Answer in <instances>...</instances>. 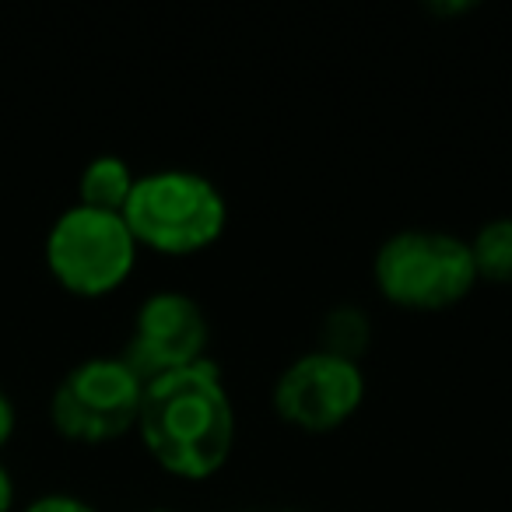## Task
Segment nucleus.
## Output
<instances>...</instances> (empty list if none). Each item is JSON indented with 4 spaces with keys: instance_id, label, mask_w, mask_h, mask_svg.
<instances>
[{
    "instance_id": "obj_1",
    "label": "nucleus",
    "mask_w": 512,
    "mask_h": 512,
    "mask_svg": "<svg viewBox=\"0 0 512 512\" xmlns=\"http://www.w3.org/2000/svg\"><path fill=\"white\" fill-rule=\"evenodd\" d=\"M137 432L169 474L211 477L235 442V411L218 365L204 358L144 383Z\"/></svg>"
},
{
    "instance_id": "obj_2",
    "label": "nucleus",
    "mask_w": 512,
    "mask_h": 512,
    "mask_svg": "<svg viewBox=\"0 0 512 512\" xmlns=\"http://www.w3.org/2000/svg\"><path fill=\"white\" fill-rule=\"evenodd\" d=\"M225 218L228 207L221 190L193 169H158L137 176L123 207V221L137 246L172 256L211 246L225 228Z\"/></svg>"
},
{
    "instance_id": "obj_3",
    "label": "nucleus",
    "mask_w": 512,
    "mask_h": 512,
    "mask_svg": "<svg viewBox=\"0 0 512 512\" xmlns=\"http://www.w3.org/2000/svg\"><path fill=\"white\" fill-rule=\"evenodd\" d=\"M470 242L439 228L393 232L376 253V285L404 309H446L474 288Z\"/></svg>"
},
{
    "instance_id": "obj_4",
    "label": "nucleus",
    "mask_w": 512,
    "mask_h": 512,
    "mask_svg": "<svg viewBox=\"0 0 512 512\" xmlns=\"http://www.w3.org/2000/svg\"><path fill=\"white\" fill-rule=\"evenodd\" d=\"M137 260V239L123 214L74 204L50 225L46 267L74 295H109L130 278Z\"/></svg>"
},
{
    "instance_id": "obj_5",
    "label": "nucleus",
    "mask_w": 512,
    "mask_h": 512,
    "mask_svg": "<svg viewBox=\"0 0 512 512\" xmlns=\"http://www.w3.org/2000/svg\"><path fill=\"white\" fill-rule=\"evenodd\" d=\"M141 397L144 379L120 355L85 358L57 383L50 418L74 442H109L137 428Z\"/></svg>"
},
{
    "instance_id": "obj_6",
    "label": "nucleus",
    "mask_w": 512,
    "mask_h": 512,
    "mask_svg": "<svg viewBox=\"0 0 512 512\" xmlns=\"http://www.w3.org/2000/svg\"><path fill=\"white\" fill-rule=\"evenodd\" d=\"M365 397V376L358 362L316 348L295 358L274 386V407L295 428L330 432L358 411Z\"/></svg>"
},
{
    "instance_id": "obj_7",
    "label": "nucleus",
    "mask_w": 512,
    "mask_h": 512,
    "mask_svg": "<svg viewBox=\"0 0 512 512\" xmlns=\"http://www.w3.org/2000/svg\"><path fill=\"white\" fill-rule=\"evenodd\" d=\"M207 334L211 327L193 295L155 292L137 309L134 330H130V341L120 358L144 383H151L165 372L204 362Z\"/></svg>"
},
{
    "instance_id": "obj_8",
    "label": "nucleus",
    "mask_w": 512,
    "mask_h": 512,
    "mask_svg": "<svg viewBox=\"0 0 512 512\" xmlns=\"http://www.w3.org/2000/svg\"><path fill=\"white\" fill-rule=\"evenodd\" d=\"M137 176L130 172L127 158L120 155H99L85 165L78 179V204L95 207V211H109V214H123L134 190Z\"/></svg>"
},
{
    "instance_id": "obj_9",
    "label": "nucleus",
    "mask_w": 512,
    "mask_h": 512,
    "mask_svg": "<svg viewBox=\"0 0 512 512\" xmlns=\"http://www.w3.org/2000/svg\"><path fill=\"white\" fill-rule=\"evenodd\" d=\"M477 278L509 285L512 281V218H491L481 225V232L470 239Z\"/></svg>"
},
{
    "instance_id": "obj_10",
    "label": "nucleus",
    "mask_w": 512,
    "mask_h": 512,
    "mask_svg": "<svg viewBox=\"0 0 512 512\" xmlns=\"http://www.w3.org/2000/svg\"><path fill=\"white\" fill-rule=\"evenodd\" d=\"M323 334H327V348L323 351L355 362V355L365 348V337H369V320H365V313L358 306H337L323 323Z\"/></svg>"
},
{
    "instance_id": "obj_11",
    "label": "nucleus",
    "mask_w": 512,
    "mask_h": 512,
    "mask_svg": "<svg viewBox=\"0 0 512 512\" xmlns=\"http://www.w3.org/2000/svg\"><path fill=\"white\" fill-rule=\"evenodd\" d=\"M25 512H95L85 498L64 495V491H53V495H39L25 505Z\"/></svg>"
},
{
    "instance_id": "obj_12",
    "label": "nucleus",
    "mask_w": 512,
    "mask_h": 512,
    "mask_svg": "<svg viewBox=\"0 0 512 512\" xmlns=\"http://www.w3.org/2000/svg\"><path fill=\"white\" fill-rule=\"evenodd\" d=\"M11 435H15V404L8 400V393L0 390V449L8 446Z\"/></svg>"
},
{
    "instance_id": "obj_13",
    "label": "nucleus",
    "mask_w": 512,
    "mask_h": 512,
    "mask_svg": "<svg viewBox=\"0 0 512 512\" xmlns=\"http://www.w3.org/2000/svg\"><path fill=\"white\" fill-rule=\"evenodd\" d=\"M11 505H15V484H11L8 467L0 463V512H11Z\"/></svg>"
},
{
    "instance_id": "obj_14",
    "label": "nucleus",
    "mask_w": 512,
    "mask_h": 512,
    "mask_svg": "<svg viewBox=\"0 0 512 512\" xmlns=\"http://www.w3.org/2000/svg\"><path fill=\"white\" fill-rule=\"evenodd\" d=\"M249 512H306V509H249Z\"/></svg>"
},
{
    "instance_id": "obj_15",
    "label": "nucleus",
    "mask_w": 512,
    "mask_h": 512,
    "mask_svg": "<svg viewBox=\"0 0 512 512\" xmlns=\"http://www.w3.org/2000/svg\"><path fill=\"white\" fill-rule=\"evenodd\" d=\"M151 512H169V509H151Z\"/></svg>"
}]
</instances>
